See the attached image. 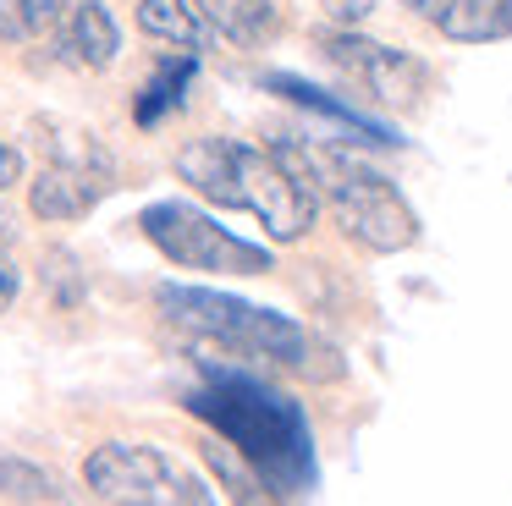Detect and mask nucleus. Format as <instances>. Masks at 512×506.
I'll use <instances>...</instances> for the list:
<instances>
[{
	"instance_id": "obj_12",
	"label": "nucleus",
	"mask_w": 512,
	"mask_h": 506,
	"mask_svg": "<svg viewBox=\"0 0 512 506\" xmlns=\"http://www.w3.org/2000/svg\"><path fill=\"white\" fill-rule=\"evenodd\" d=\"M265 88L270 94H287L292 105H309V110H320V116H331V121H342V127H353V132H364L369 143H402L391 127H380V121H369L358 105H347V99H331L325 88H314V83H303V77H292V72H276V77H265Z\"/></svg>"
},
{
	"instance_id": "obj_4",
	"label": "nucleus",
	"mask_w": 512,
	"mask_h": 506,
	"mask_svg": "<svg viewBox=\"0 0 512 506\" xmlns=\"http://www.w3.org/2000/svg\"><path fill=\"white\" fill-rule=\"evenodd\" d=\"M155 308L177 330H193L210 347L237 352L248 363H287V369H314V336L298 319L276 314V308L243 303V297L210 292V286H155Z\"/></svg>"
},
{
	"instance_id": "obj_14",
	"label": "nucleus",
	"mask_w": 512,
	"mask_h": 506,
	"mask_svg": "<svg viewBox=\"0 0 512 506\" xmlns=\"http://www.w3.org/2000/svg\"><path fill=\"white\" fill-rule=\"evenodd\" d=\"M72 0H0V44H45L61 33Z\"/></svg>"
},
{
	"instance_id": "obj_9",
	"label": "nucleus",
	"mask_w": 512,
	"mask_h": 506,
	"mask_svg": "<svg viewBox=\"0 0 512 506\" xmlns=\"http://www.w3.org/2000/svg\"><path fill=\"white\" fill-rule=\"evenodd\" d=\"M56 44H61V55H67V66H78V72H105V66H116V55H122V28H116V17L100 0H78V6L67 11V22H61Z\"/></svg>"
},
{
	"instance_id": "obj_20",
	"label": "nucleus",
	"mask_w": 512,
	"mask_h": 506,
	"mask_svg": "<svg viewBox=\"0 0 512 506\" xmlns=\"http://www.w3.org/2000/svg\"><path fill=\"white\" fill-rule=\"evenodd\" d=\"M17 182H23V154H17L12 143H0V198L12 193Z\"/></svg>"
},
{
	"instance_id": "obj_17",
	"label": "nucleus",
	"mask_w": 512,
	"mask_h": 506,
	"mask_svg": "<svg viewBox=\"0 0 512 506\" xmlns=\"http://www.w3.org/2000/svg\"><path fill=\"white\" fill-rule=\"evenodd\" d=\"M17 292H23V270H17L12 248H0V314H12Z\"/></svg>"
},
{
	"instance_id": "obj_15",
	"label": "nucleus",
	"mask_w": 512,
	"mask_h": 506,
	"mask_svg": "<svg viewBox=\"0 0 512 506\" xmlns=\"http://www.w3.org/2000/svg\"><path fill=\"white\" fill-rule=\"evenodd\" d=\"M39 149H45V160H61V165H83V171L94 176H111L116 182V165L111 154H105V143L94 138V132L83 127H67V121H39Z\"/></svg>"
},
{
	"instance_id": "obj_21",
	"label": "nucleus",
	"mask_w": 512,
	"mask_h": 506,
	"mask_svg": "<svg viewBox=\"0 0 512 506\" xmlns=\"http://www.w3.org/2000/svg\"><path fill=\"white\" fill-rule=\"evenodd\" d=\"M402 6H413V11H419V17H424V22H430V17H435V6H441V0H402Z\"/></svg>"
},
{
	"instance_id": "obj_5",
	"label": "nucleus",
	"mask_w": 512,
	"mask_h": 506,
	"mask_svg": "<svg viewBox=\"0 0 512 506\" xmlns=\"http://www.w3.org/2000/svg\"><path fill=\"white\" fill-rule=\"evenodd\" d=\"M83 490L111 506H210L215 501V490L199 473H188L160 446H138V440H105L83 462Z\"/></svg>"
},
{
	"instance_id": "obj_6",
	"label": "nucleus",
	"mask_w": 512,
	"mask_h": 506,
	"mask_svg": "<svg viewBox=\"0 0 512 506\" xmlns=\"http://www.w3.org/2000/svg\"><path fill=\"white\" fill-rule=\"evenodd\" d=\"M138 231H144L177 270H204V275H270L276 270L270 248L232 237L221 220H210L193 204H149L144 215H138Z\"/></svg>"
},
{
	"instance_id": "obj_19",
	"label": "nucleus",
	"mask_w": 512,
	"mask_h": 506,
	"mask_svg": "<svg viewBox=\"0 0 512 506\" xmlns=\"http://www.w3.org/2000/svg\"><path fill=\"white\" fill-rule=\"evenodd\" d=\"M50 275H56V286H61L56 303L72 308V303H78V281H72V259H67V253H50Z\"/></svg>"
},
{
	"instance_id": "obj_10",
	"label": "nucleus",
	"mask_w": 512,
	"mask_h": 506,
	"mask_svg": "<svg viewBox=\"0 0 512 506\" xmlns=\"http://www.w3.org/2000/svg\"><path fill=\"white\" fill-rule=\"evenodd\" d=\"M430 22L457 44H496L512 39V0H441Z\"/></svg>"
},
{
	"instance_id": "obj_16",
	"label": "nucleus",
	"mask_w": 512,
	"mask_h": 506,
	"mask_svg": "<svg viewBox=\"0 0 512 506\" xmlns=\"http://www.w3.org/2000/svg\"><path fill=\"white\" fill-rule=\"evenodd\" d=\"M61 484L56 473L34 468V462L23 457H0V501H61Z\"/></svg>"
},
{
	"instance_id": "obj_11",
	"label": "nucleus",
	"mask_w": 512,
	"mask_h": 506,
	"mask_svg": "<svg viewBox=\"0 0 512 506\" xmlns=\"http://www.w3.org/2000/svg\"><path fill=\"white\" fill-rule=\"evenodd\" d=\"M199 11L210 22V33H221L226 44H243V50L276 39V28H281L276 0H199Z\"/></svg>"
},
{
	"instance_id": "obj_8",
	"label": "nucleus",
	"mask_w": 512,
	"mask_h": 506,
	"mask_svg": "<svg viewBox=\"0 0 512 506\" xmlns=\"http://www.w3.org/2000/svg\"><path fill=\"white\" fill-rule=\"evenodd\" d=\"M111 176H94L83 165H61V160H45L39 176L28 182V209L39 220H83L105 193H111Z\"/></svg>"
},
{
	"instance_id": "obj_3",
	"label": "nucleus",
	"mask_w": 512,
	"mask_h": 506,
	"mask_svg": "<svg viewBox=\"0 0 512 506\" xmlns=\"http://www.w3.org/2000/svg\"><path fill=\"white\" fill-rule=\"evenodd\" d=\"M276 154L303 176V187H314V198H325L336 215V226L369 253H402L419 242V215L408 209V198L375 171L364 165L353 149L342 143H276Z\"/></svg>"
},
{
	"instance_id": "obj_2",
	"label": "nucleus",
	"mask_w": 512,
	"mask_h": 506,
	"mask_svg": "<svg viewBox=\"0 0 512 506\" xmlns=\"http://www.w3.org/2000/svg\"><path fill=\"white\" fill-rule=\"evenodd\" d=\"M177 176L210 204L254 215L270 242L309 237L314 215H320L314 187H303V176L276 154V143L259 149L243 138H193L177 149Z\"/></svg>"
},
{
	"instance_id": "obj_18",
	"label": "nucleus",
	"mask_w": 512,
	"mask_h": 506,
	"mask_svg": "<svg viewBox=\"0 0 512 506\" xmlns=\"http://www.w3.org/2000/svg\"><path fill=\"white\" fill-rule=\"evenodd\" d=\"M320 6H325V17H336L342 28H358V22L375 11V0H320Z\"/></svg>"
},
{
	"instance_id": "obj_1",
	"label": "nucleus",
	"mask_w": 512,
	"mask_h": 506,
	"mask_svg": "<svg viewBox=\"0 0 512 506\" xmlns=\"http://www.w3.org/2000/svg\"><path fill=\"white\" fill-rule=\"evenodd\" d=\"M204 363V385L188 391V413L204 418L248 468L259 473L265 495H309L314 490V429L309 413L292 402L287 391L265 385L254 369L243 363Z\"/></svg>"
},
{
	"instance_id": "obj_7",
	"label": "nucleus",
	"mask_w": 512,
	"mask_h": 506,
	"mask_svg": "<svg viewBox=\"0 0 512 506\" xmlns=\"http://www.w3.org/2000/svg\"><path fill=\"white\" fill-rule=\"evenodd\" d=\"M320 50H325V61H331L347 83L364 88V94L380 99V105H413V99L424 94V83H430L424 61H413L408 50H391V44L364 39V33H353V28L325 33Z\"/></svg>"
},
{
	"instance_id": "obj_13",
	"label": "nucleus",
	"mask_w": 512,
	"mask_h": 506,
	"mask_svg": "<svg viewBox=\"0 0 512 506\" xmlns=\"http://www.w3.org/2000/svg\"><path fill=\"white\" fill-rule=\"evenodd\" d=\"M138 28L160 44H177V50H199L210 22H204L199 0H138Z\"/></svg>"
}]
</instances>
